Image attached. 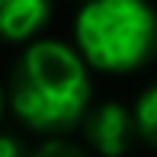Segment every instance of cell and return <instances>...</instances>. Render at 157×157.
<instances>
[{"label":"cell","mask_w":157,"mask_h":157,"mask_svg":"<svg viewBox=\"0 0 157 157\" xmlns=\"http://www.w3.org/2000/svg\"><path fill=\"white\" fill-rule=\"evenodd\" d=\"M29 157H83V151H80L77 144H71V141L52 138V141H45L42 147H35Z\"/></svg>","instance_id":"8992f818"},{"label":"cell","mask_w":157,"mask_h":157,"mask_svg":"<svg viewBox=\"0 0 157 157\" xmlns=\"http://www.w3.org/2000/svg\"><path fill=\"white\" fill-rule=\"evenodd\" d=\"M52 16V0H0V39L26 42Z\"/></svg>","instance_id":"277c9868"},{"label":"cell","mask_w":157,"mask_h":157,"mask_svg":"<svg viewBox=\"0 0 157 157\" xmlns=\"http://www.w3.org/2000/svg\"><path fill=\"white\" fill-rule=\"evenodd\" d=\"M83 132L103 157H122L138 135V122L122 103H103L83 116Z\"/></svg>","instance_id":"3957f363"},{"label":"cell","mask_w":157,"mask_h":157,"mask_svg":"<svg viewBox=\"0 0 157 157\" xmlns=\"http://www.w3.org/2000/svg\"><path fill=\"white\" fill-rule=\"evenodd\" d=\"M0 157H23V144L13 135H0Z\"/></svg>","instance_id":"52a82bcc"},{"label":"cell","mask_w":157,"mask_h":157,"mask_svg":"<svg viewBox=\"0 0 157 157\" xmlns=\"http://www.w3.org/2000/svg\"><path fill=\"white\" fill-rule=\"evenodd\" d=\"M0 112H3V90H0Z\"/></svg>","instance_id":"ba28073f"},{"label":"cell","mask_w":157,"mask_h":157,"mask_svg":"<svg viewBox=\"0 0 157 157\" xmlns=\"http://www.w3.org/2000/svg\"><path fill=\"white\" fill-rule=\"evenodd\" d=\"M10 106L32 132H67L90 112L87 58L55 39L23 52L10 74Z\"/></svg>","instance_id":"6da1fadb"},{"label":"cell","mask_w":157,"mask_h":157,"mask_svg":"<svg viewBox=\"0 0 157 157\" xmlns=\"http://www.w3.org/2000/svg\"><path fill=\"white\" fill-rule=\"evenodd\" d=\"M135 122H138V135L157 147V83L141 93L135 106Z\"/></svg>","instance_id":"5b68a950"},{"label":"cell","mask_w":157,"mask_h":157,"mask_svg":"<svg viewBox=\"0 0 157 157\" xmlns=\"http://www.w3.org/2000/svg\"><path fill=\"white\" fill-rule=\"evenodd\" d=\"M77 52L96 71H135L157 52V13L147 0H87L77 13Z\"/></svg>","instance_id":"7a4b0ae2"},{"label":"cell","mask_w":157,"mask_h":157,"mask_svg":"<svg viewBox=\"0 0 157 157\" xmlns=\"http://www.w3.org/2000/svg\"><path fill=\"white\" fill-rule=\"evenodd\" d=\"M83 3H87V0H83Z\"/></svg>","instance_id":"9c48e42d"}]
</instances>
